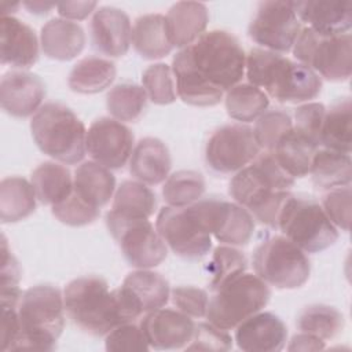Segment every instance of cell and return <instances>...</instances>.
<instances>
[{
	"instance_id": "obj_1",
	"label": "cell",
	"mask_w": 352,
	"mask_h": 352,
	"mask_svg": "<svg viewBox=\"0 0 352 352\" xmlns=\"http://www.w3.org/2000/svg\"><path fill=\"white\" fill-rule=\"evenodd\" d=\"M294 180L280 168L272 151H265L231 177L228 192L254 220L276 228L279 212Z\"/></svg>"
},
{
	"instance_id": "obj_2",
	"label": "cell",
	"mask_w": 352,
	"mask_h": 352,
	"mask_svg": "<svg viewBox=\"0 0 352 352\" xmlns=\"http://www.w3.org/2000/svg\"><path fill=\"white\" fill-rule=\"evenodd\" d=\"M245 73L249 84L280 103H307L322 91V78L314 70L264 48L249 51Z\"/></svg>"
},
{
	"instance_id": "obj_3",
	"label": "cell",
	"mask_w": 352,
	"mask_h": 352,
	"mask_svg": "<svg viewBox=\"0 0 352 352\" xmlns=\"http://www.w3.org/2000/svg\"><path fill=\"white\" fill-rule=\"evenodd\" d=\"M173 58L208 85L227 92L245 76L246 54L238 38L226 30L205 32Z\"/></svg>"
},
{
	"instance_id": "obj_4",
	"label": "cell",
	"mask_w": 352,
	"mask_h": 352,
	"mask_svg": "<svg viewBox=\"0 0 352 352\" xmlns=\"http://www.w3.org/2000/svg\"><path fill=\"white\" fill-rule=\"evenodd\" d=\"M21 336L15 349L52 351L65 329V302L52 285H36L22 293L18 304Z\"/></svg>"
},
{
	"instance_id": "obj_5",
	"label": "cell",
	"mask_w": 352,
	"mask_h": 352,
	"mask_svg": "<svg viewBox=\"0 0 352 352\" xmlns=\"http://www.w3.org/2000/svg\"><path fill=\"white\" fill-rule=\"evenodd\" d=\"M65 311L84 333L102 337L124 323L114 290L96 275L80 276L63 290Z\"/></svg>"
},
{
	"instance_id": "obj_6",
	"label": "cell",
	"mask_w": 352,
	"mask_h": 352,
	"mask_svg": "<svg viewBox=\"0 0 352 352\" xmlns=\"http://www.w3.org/2000/svg\"><path fill=\"white\" fill-rule=\"evenodd\" d=\"M30 132L40 151L60 164H78L87 153V129L76 113L62 103L43 104L32 117Z\"/></svg>"
},
{
	"instance_id": "obj_7",
	"label": "cell",
	"mask_w": 352,
	"mask_h": 352,
	"mask_svg": "<svg viewBox=\"0 0 352 352\" xmlns=\"http://www.w3.org/2000/svg\"><path fill=\"white\" fill-rule=\"evenodd\" d=\"M276 228L305 253L323 252L338 239L337 227L311 197L290 194L279 212Z\"/></svg>"
},
{
	"instance_id": "obj_8",
	"label": "cell",
	"mask_w": 352,
	"mask_h": 352,
	"mask_svg": "<svg viewBox=\"0 0 352 352\" xmlns=\"http://www.w3.org/2000/svg\"><path fill=\"white\" fill-rule=\"evenodd\" d=\"M268 285L256 274H241L214 290L205 318L223 330H232L249 316L260 312L270 301Z\"/></svg>"
},
{
	"instance_id": "obj_9",
	"label": "cell",
	"mask_w": 352,
	"mask_h": 352,
	"mask_svg": "<svg viewBox=\"0 0 352 352\" xmlns=\"http://www.w3.org/2000/svg\"><path fill=\"white\" fill-rule=\"evenodd\" d=\"M256 275L276 289H298L311 274V263L304 250L283 235L270 236L253 252Z\"/></svg>"
},
{
	"instance_id": "obj_10",
	"label": "cell",
	"mask_w": 352,
	"mask_h": 352,
	"mask_svg": "<svg viewBox=\"0 0 352 352\" xmlns=\"http://www.w3.org/2000/svg\"><path fill=\"white\" fill-rule=\"evenodd\" d=\"M293 55L297 62L329 81H345L352 72V37L349 33L323 34L311 28L301 29Z\"/></svg>"
},
{
	"instance_id": "obj_11",
	"label": "cell",
	"mask_w": 352,
	"mask_h": 352,
	"mask_svg": "<svg viewBox=\"0 0 352 352\" xmlns=\"http://www.w3.org/2000/svg\"><path fill=\"white\" fill-rule=\"evenodd\" d=\"M104 221L129 265L138 270H150L166 258V243L148 219L131 217L109 210Z\"/></svg>"
},
{
	"instance_id": "obj_12",
	"label": "cell",
	"mask_w": 352,
	"mask_h": 352,
	"mask_svg": "<svg viewBox=\"0 0 352 352\" xmlns=\"http://www.w3.org/2000/svg\"><path fill=\"white\" fill-rule=\"evenodd\" d=\"M155 230L166 246L184 260H201L212 249V235L202 227L190 205L164 206L157 214Z\"/></svg>"
},
{
	"instance_id": "obj_13",
	"label": "cell",
	"mask_w": 352,
	"mask_h": 352,
	"mask_svg": "<svg viewBox=\"0 0 352 352\" xmlns=\"http://www.w3.org/2000/svg\"><path fill=\"white\" fill-rule=\"evenodd\" d=\"M260 154L253 129L243 124H228L217 128L205 146V162L220 175L236 173Z\"/></svg>"
},
{
	"instance_id": "obj_14",
	"label": "cell",
	"mask_w": 352,
	"mask_h": 352,
	"mask_svg": "<svg viewBox=\"0 0 352 352\" xmlns=\"http://www.w3.org/2000/svg\"><path fill=\"white\" fill-rule=\"evenodd\" d=\"M204 228L219 242L230 246H245L254 232L253 216L241 205L223 198H201L191 204Z\"/></svg>"
},
{
	"instance_id": "obj_15",
	"label": "cell",
	"mask_w": 352,
	"mask_h": 352,
	"mask_svg": "<svg viewBox=\"0 0 352 352\" xmlns=\"http://www.w3.org/2000/svg\"><path fill=\"white\" fill-rule=\"evenodd\" d=\"M301 32L292 1H261L249 23V37L264 50L289 52Z\"/></svg>"
},
{
	"instance_id": "obj_16",
	"label": "cell",
	"mask_w": 352,
	"mask_h": 352,
	"mask_svg": "<svg viewBox=\"0 0 352 352\" xmlns=\"http://www.w3.org/2000/svg\"><path fill=\"white\" fill-rule=\"evenodd\" d=\"M133 147V133L114 118H98L87 131V153L92 161L110 170L121 169L129 161Z\"/></svg>"
},
{
	"instance_id": "obj_17",
	"label": "cell",
	"mask_w": 352,
	"mask_h": 352,
	"mask_svg": "<svg viewBox=\"0 0 352 352\" xmlns=\"http://www.w3.org/2000/svg\"><path fill=\"white\" fill-rule=\"evenodd\" d=\"M150 348L158 351L186 348L194 334L195 323L179 309L158 308L147 312L139 323Z\"/></svg>"
},
{
	"instance_id": "obj_18",
	"label": "cell",
	"mask_w": 352,
	"mask_h": 352,
	"mask_svg": "<svg viewBox=\"0 0 352 352\" xmlns=\"http://www.w3.org/2000/svg\"><path fill=\"white\" fill-rule=\"evenodd\" d=\"M89 30L94 50L110 58L124 56L132 44L131 19L117 7L98 8L91 19Z\"/></svg>"
},
{
	"instance_id": "obj_19",
	"label": "cell",
	"mask_w": 352,
	"mask_h": 352,
	"mask_svg": "<svg viewBox=\"0 0 352 352\" xmlns=\"http://www.w3.org/2000/svg\"><path fill=\"white\" fill-rule=\"evenodd\" d=\"M45 85L30 72L15 70L3 74L0 81V103L3 110L16 118L34 116L43 106Z\"/></svg>"
},
{
	"instance_id": "obj_20",
	"label": "cell",
	"mask_w": 352,
	"mask_h": 352,
	"mask_svg": "<svg viewBox=\"0 0 352 352\" xmlns=\"http://www.w3.org/2000/svg\"><path fill=\"white\" fill-rule=\"evenodd\" d=\"M287 327L272 312H257L235 327V342L246 352H278L286 346Z\"/></svg>"
},
{
	"instance_id": "obj_21",
	"label": "cell",
	"mask_w": 352,
	"mask_h": 352,
	"mask_svg": "<svg viewBox=\"0 0 352 352\" xmlns=\"http://www.w3.org/2000/svg\"><path fill=\"white\" fill-rule=\"evenodd\" d=\"M40 43L36 32L15 16L0 19V59L3 65L28 69L38 59Z\"/></svg>"
},
{
	"instance_id": "obj_22",
	"label": "cell",
	"mask_w": 352,
	"mask_h": 352,
	"mask_svg": "<svg viewBox=\"0 0 352 352\" xmlns=\"http://www.w3.org/2000/svg\"><path fill=\"white\" fill-rule=\"evenodd\" d=\"M296 15L308 28L323 34L348 33L352 26V3L329 0L292 1Z\"/></svg>"
},
{
	"instance_id": "obj_23",
	"label": "cell",
	"mask_w": 352,
	"mask_h": 352,
	"mask_svg": "<svg viewBox=\"0 0 352 352\" xmlns=\"http://www.w3.org/2000/svg\"><path fill=\"white\" fill-rule=\"evenodd\" d=\"M172 168V158L166 144L157 138L140 139L129 158V173L140 183L155 186L166 180Z\"/></svg>"
},
{
	"instance_id": "obj_24",
	"label": "cell",
	"mask_w": 352,
	"mask_h": 352,
	"mask_svg": "<svg viewBox=\"0 0 352 352\" xmlns=\"http://www.w3.org/2000/svg\"><path fill=\"white\" fill-rule=\"evenodd\" d=\"M209 22V11L204 3L179 1L165 15L169 41L173 47L186 48L198 40Z\"/></svg>"
},
{
	"instance_id": "obj_25",
	"label": "cell",
	"mask_w": 352,
	"mask_h": 352,
	"mask_svg": "<svg viewBox=\"0 0 352 352\" xmlns=\"http://www.w3.org/2000/svg\"><path fill=\"white\" fill-rule=\"evenodd\" d=\"M85 32L77 22L52 18L40 33V47L50 59L66 62L74 59L85 47Z\"/></svg>"
},
{
	"instance_id": "obj_26",
	"label": "cell",
	"mask_w": 352,
	"mask_h": 352,
	"mask_svg": "<svg viewBox=\"0 0 352 352\" xmlns=\"http://www.w3.org/2000/svg\"><path fill=\"white\" fill-rule=\"evenodd\" d=\"M121 287L132 298L140 314H147L166 305L170 297L169 282L160 272L136 270L129 272Z\"/></svg>"
},
{
	"instance_id": "obj_27",
	"label": "cell",
	"mask_w": 352,
	"mask_h": 352,
	"mask_svg": "<svg viewBox=\"0 0 352 352\" xmlns=\"http://www.w3.org/2000/svg\"><path fill=\"white\" fill-rule=\"evenodd\" d=\"M73 190L81 199L100 209L116 192V177L109 168L95 161H85L74 170Z\"/></svg>"
},
{
	"instance_id": "obj_28",
	"label": "cell",
	"mask_w": 352,
	"mask_h": 352,
	"mask_svg": "<svg viewBox=\"0 0 352 352\" xmlns=\"http://www.w3.org/2000/svg\"><path fill=\"white\" fill-rule=\"evenodd\" d=\"M132 45L144 59H161L173 50L169 41L165 15L144 14L132 26Z\"/></svg>"
},
{
	"instance_id": "obj_29",
	"label": "cell",
	"mask_w": 352,
	"mask_h": 352,
	"mask_svg": "<svg viewBox=\"0 0 352 352\" xmlns=\"http://www.w3.org/2000/svg\"><path fill=\"white\" fill-rule=\"evenodd\" d=\"M309 175L319 190L351 186L352 161L351 155L330 148H318L314 154Z\"/></svg>"
},
{
	"instance_id": "obj_30",
	"label": "cell",
	"mask_w": 352,
	"mask_h": 352,
	"mask_svg": "<svg viewBox=\"0 0 352 352\" xmlns=\"http://www.w3.org/2000/svg\"><path fill=\"white\" fill-rule=\"evenodd\" d=\"M116 74V65L110 59L87 56L73 66L67 77V85L77 94H98L110 87Z\"/></svg>"
},
{
	"instance_id": "obj_31",
	"label": "cell",
	"mask_w": 352,
	"mask_h": 352,
	"mask_svg": "<svg viewBox=\"0 0 352 352\" xmlns=\"http://www.w3.org/2000/svg\"><path fill=\"white\" fill-rule=\"evenodd\" d=\"M37 201L43 205H56L73 192V176L70 170L58 162L40 164L30 176Z\"/></svg>"
},
{
	"instance_id": "obj_32",
	"label": "cell",
	"mask_w": 352,
	"mask_h": 352,
	"mask_svg": "<svg viewBox=\"0 0 352 352\" xmlns=\"http://www.w3.org/2000/svg\"><path fill=\"white\" fill-rule=\"evenodd\" d=\"M36 201L30 182L19 176L4 177L0 183L1 223H16L29 217L36 209Z\"/></svg>"
},
{
	"instance_id": "obj_33",
	"label": "cell",
	"mask_w": 352,
	"mask_h": 352,
	"mask_svg": "<svg viewBox=\"0 0 352 352\" xmlns=\"http://www.w3.org/2000/svg\"><path fill=\"white\" fill-rule=\"evenodd\" d=\"M318 148V146L292 128L279 139L272 154L280 168L293 179H297L309 173L311 162Z\"/></svg>"
},
{
	"instance_id": "obj_34",
	"label": "cell",
	"mask_w": 352,
	"mask_h": 352,
	"mask_svg": "<svg viewBox=\"0 0 352 352\" xmlns=\"http://www.w3.org/2000/svg\"><path fill=\"white\" fill-rule=\"evenodd\" d=\"M351 114L352 103L349 98L337 100L326 110L320 132V146L345 154L351 153Z\"/></svg>"
},
{
	"instance_id": "obj_35",
	"label": "cell",
	"mask_w": 352,
	"mask_h": 352,
	"mask_svg": "<svg viewBox=\"0 0 352 352\" xmlns=\"http://www.w3.org/2000/svg\"><path fill=\"white\" fill-rule=\"evenodd\" d=\"M268 106L270 98L267 94L249 82H239L226 94L227 114L241 124L256 121Z\"/></svg>"
},
{
	"instance_id": "obj_36",
	"label": "cell",
	"mask_w": 352,
	"mask_h": 352,
	"mask_svg": "<svg viewBox=\"0 0 352 352\" xmlns=\"http://www.w3.org/2000/svg\"><path fill=\"white\" fill-rule=\"evenodd\" d=\"M157 198L147 184L138 180H124L116 190L111 210L131 216L148 219L154 214Z\"/></svg>"
},
{
	"instance_id": "obj_37",
	"label": "cell",
	"mask_w": 352,
	"mask_h": 352,
	"mask_svg": "<svg viewBox=\"0 0 352 352\" xmlns=\"http://www.w3.org/2000/svg\"><path fill=\"white\" fill-rule=\"evenodd\" d=\"M147 99L143 87L132 82H121L107 92L106 107L111 118L120 122H133L143 114Z\"/></svg>"
},
{
	"instance_id": "obj_38",
	"label": "cell",
	"mask_w": 352,
	"mask_h": 352,
	"mask_svg": "<svg viewBox=\"0 0 352 352\" xmlns=\"http://www.w3.org/2000/svg\"><path fill=\"white\" fill-rule=\"evenodd\" d=\"M297 327L302 333L312 334L323 341L337 337L344 329V316L334 307L314 304L305 307L298 318Z\"/></svg>"
},
{
	"instance_id": "obj_39",
	"label": "cell",
	"mask_w": 352,
	"mask_h": 352,
	"mask_svg": "<svg viewBox=\"0 0 352 352\" xmlns=\"http://www.w3.org/2000/svg\"><path fill=\"white\" fill-rule=\"evenodd\" d=\"M205 192V179L197 170L182 169L169 175L162 187V197L168 206H188Z\"/></svg>"
},
{
	"instance_id": "obj_40",
	"label": "cell",
	"mask_w": 352,
	"mask_h": 352,
	"mask_svg": "<svg viewBox=\"0 0 352 352\" xmlns=\"http://www.w3.org/2000/svg\"><path fill=\"white\" fill-rule=\"evenodd\" d=\"M248 268V260L245 254L235 246L220 245L214 248L212 258L208 265L209 289L214 292L227 280L243 274Z\"/></svg>"
},
{
	"instance_id": "obj_41",
	"label": "cell",
	"mask_w": 352,
	"mask_h": 352,
	"mask_svg": "<svg viewBox=\"0 0 352 352\" xmlns=\"http://www.w3.org/2000/svg\"><path fill=\"white\" fill-rule=\"evenodd\" d=\"M293 128L290 116L279 109L265 110L257 120L253 128L254 139L260 148L272 151L279 139Z\"/></svg>"
},
{
	"instance_id": "obj_42",
	"label": "cell",
	"mask_w": 352,
	"mask_h": 352,
	"mask_svg": "<svg viewBox=\"0 0 352 352\" xmlns=\"http://www.w3.org/2000/svg\"><path fill=\"white\" fill-rule=\"evenodd\" d=\"M147 98L155 104H169L176 100V87L172 67L166 63L150 65L142 74Z\"/></svg>"
},
{
	"instance_id": "obj_43",
	"label": "cell",
	"mask_w": 352,
	"mask_h": 352,
	"mask_svg": "<svg viewBox=\"0 0 352 352\" xmlns=\"http://www.w3.org/2000/svg\"><path fill=\"white\" fill-rule=\"evenodd\" d=\"M21 268L8 249L6 236L1 242V272H0V297L1 307H18L22 293L19 289Z\"/></svg>"
},
{
	"instance_id": "obj_44",
	"label": "cell",
	"mask_w": 352,
	"mask_h": 352,
	"mask_svg": "<svg viewBox=\"0 0 352 352\" xmlns=\"http://www.w3.org/2000/svg\"><path fill=\"white\" fill-rule=\"evenodd\" d=\"M52 214L63 224L70 227H82L94 223L99 214L100 209L89 205L81 199L73 190V192L60 201L59 204L51 206Z\"/></svg>"
},
{
	"instance_id": "obj_45",
	"label": "cell",
	"mask_w": 352,
	"mask_h": 352,
	"mask_svg": "<svg viewBox=\"0 0 352 352\" xmlns=\"http://www.w3.org/2000/svg\"><path fill=\"white\" fill-rule=\"evenodd\" d=\"M351 186H344L327 190L320 199V206L329 220L344 231H349L351 226Z\"/></svg>"
},
{
	"instance_id": "obj_46",
	"label": "cell",
	"mask_w": 352,
	"mask_h": 352,
	"mask_svg": "<svg viewBox=\"0 0 352 352\" xmlns=\"http://www.w3.org/2000/svg\"><path fill=\"white\" fill-rule=\"evenodd\" d=\"M104 348L109 352L148 351L150 345L139 324L133 322L122 323L106 334Z\"/></svg>"
},
{
	"instance_id": "obj_47",
	"label": "cell",
	"mask_w": 352,
	"mask_h": 352,
	"mask_svg": "<svg viewBox=\"0 0 352 352\" xmlns=\"http://www.w3.org/2000/svg\"><path fill=\"white\" fill-rule=\"evenodd\" d=\"M326 107L319 102H307L294 111L293 129L307 138L315 146L320 147V132Z\"/></svg>"
},
{
	"instance_id": "obj_48",
	"label": "cell",
	"mask_w": 352,
	"mask_h": 352,
	"mask_svg": "<svg viewBox=\"0 0 352 352\" xmlns=\"http://www.w3.org/2000/svg\"><path fill=\"white\" fill-rule=\"evenodd\" d=\"M232 337L228 330L216 327L209 322L195 323V330L187 351H228L232 348Z\"/></svg>"
},
{
	"instance_id": "obj_49",
	"label": "cell",
	"mask_w": 352,
	"mask_h": 352,
	"mask_svg": "<svg viewBox=\"0 0 352 352\" xmlns=\"http://www.w3.org/2000/svg\"><path fill=\"white\" fill-rule=\"evenodd\" d=\"M173 305L190 318H204L206 315L209 297L206 290L195 286H177L170 290Z\"/></svg>"
},
{
	"instance_id": "obj_50",
	"label": "cell",
	"mask_w": 352,
	"mask_h": 352,
	"mask_svg": "<svg viewBox=\"0 0 352 352\" xmlns=\"http://www.w3.org/2000/svg\"><path fill=\"white\" fill-rule=\"evenodd\" d=\"M0 341L3 351H12L21 336L18 307H1Z\"/></svg>"
},
{
	"instance_id": "obj_51",
	"label": "cell",
	"mask_w": 352,
	"mask_h": 352,
	"mask_svg": "<svg viewBox=\"0 0 352 352\" xmlns=\"http://www.w3.org/2000/svg\"><path fill=\"white\" fill-rule=\"evenodd\" d=\"M96 1H63L56 4L58 14L60 18L67 21H82L92 11H95Z\"/></svg>"
},
{
	"instance_id": "obj_52",
	"label": "cell",
	"mask_w": 352,
	"mask_h": 352,
	"mask_svg": "<svg viewBox=\"0 0 352 352\" xmlns=\"http://www.w3.org/2000/svg\"><path fill=\"white\" fill-rule=\"evenodd\" d=\"M324 349V341L308 334V333H298L296 336L292 337L289 345H287V351H322Z\"/></svg>"
},
{
	"instance_id": "obj_53",
	"label": "cell",
	"mask_w": 352,
	"mask_h": 352,
	"mask_svg": "<svg viewBox=\"0 0 352 352\" xmlns=\"http://www.w3.org/2000/svg\"><path fill=\"white\" fill-rule=\"evenodd\" d=\"M23 7L36 15H45L48 14L54 7H56L55 3H45V1H25Z\"/></svg>"
},
{
	"instance_id": "obj_54",
	"label": "cell",
	"mask_w": 352,
	"mask_h": 352,
	"mask_svg": "<svg viewBox=\"0 0 352 352\" xmlns=\"http://www.w3.org/2000/svg\"><path fill=\"white\" fill-rule=\"evenodd\" d=\"M19 6H21L19 3H6V1H3V3L0 4L1 16H12L11 14L15 12Z\"/></svg>"
}]
</instances>
